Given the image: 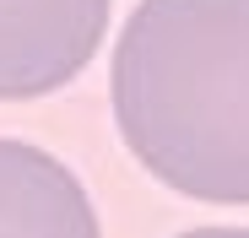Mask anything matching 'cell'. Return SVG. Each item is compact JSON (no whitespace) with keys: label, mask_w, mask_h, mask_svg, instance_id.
I'll return each instance as SVG.
<instances>
[{"label":"cell","mask_w":249,"mask_h":238,"mask_svg":"<svg viewBox=\"0 0 249 238\" xmlns=\"http://www.w3.org/2000/svg\"><path fill=\"white\" fill-rule=\"evenodd\" d=\"M179 238H249V227H195V233H179Z\"/></svg>","instance_id":"cell-4"},{"label":"cell","mask_w":249,"mask_h":238,"mask_svg":"<svg viewBox=\"0 0 249 238\" xmlns=\"http://www.w3.org/2000/svg\"><path fill=\"white\" fill-rule=\"evenodd\" d=\"M114 119L168 189L249 206V0H141L114 49Z\"/></svg>","instance_id":"cell-1"},{"label":"cell","mask_w":249,"mask_h":238,"mask_svg":"<svg viewBox=\"0 0 249 238\" xmlns=\"http://www.w3.org/2000/svg\"><path fill=\"white\" fill-rule=\"evenodd\" d=\"M0 238H98V211L60 157L0 141Z\"/></svg>","instance_id":"cell-3"},{"label":"cell","mask_w":249,"mask_h":238,"mask_svg":"<svg viewBox=\"0 0 249 238\" xmlns=\"http://www.w3.org/2000/svg\"><path fill=\"white\" fill-rule=\"evenodd\" d=\"M108 0H0V98H44L92 60Z\"/></svg>","instance_id":"cell-2"}]
</instances>
